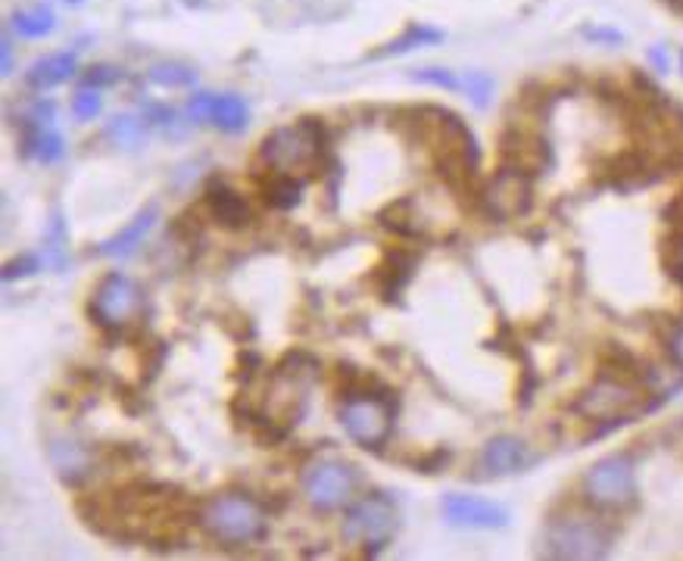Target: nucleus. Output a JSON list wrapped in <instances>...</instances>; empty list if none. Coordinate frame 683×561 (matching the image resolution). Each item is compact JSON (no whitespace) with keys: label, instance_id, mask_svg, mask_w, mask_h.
I'll return each instance as SVG.
<instances>
[{"label":"nucleus","instance_id":"nucleus-31","mask_svg":"<svg viewBox=\"0 0 683 561\" xmlns=\"http://www.w3.org/2000/svg\"><path fill=\"white\" fill-rule=\"evenodd\" d=\"M72 113L82 119V122H91L103 113V97L95 88H78V94L72 97Z\"/></svg>","mask_w":683,"mask_h":561},{"label":"nucleus","instance_id":"nucleus-23","mask_svg":"<svg viewBox=\"0 0 683 561\" xmlns=\"http://www.w3.org/2000/svg\"><path fill=\"white\" fill-rule=\"evenodd\" d=\"M262 197L275 210H294L303 200V182L294 172H272V178L262 185Z\"/></svg>","mask_w":683,"mask_h":561},{"label":"nucleus","instance_id":"nucleus-38","mask_svg":"<svg viewBox=\"0 0 683 561\" xmlns=\"http://www.w3.org/2000/svg\"><path fill=\"white\" fill-rule=\"evenodd\" d=\"M649 60H656L659 72L668 70V60H665V50H661V47H653V50H649Z\"/></svg>","mask_w":683,"mask_h":561},{"label":"nucleus","instance_id":"nucleus-35","mask_svg":"<svg viewBox=\"0 0 683 561\" xmlns=\"http://www.w3.org/2000/svg\"><path fill=\"white\" fill-rule=\"evenodd\" d=\"M13 63H16V57H13V41L3 38V45H0V72H3V75H13Z\"/></svg>","mask_w":683,"mask_h":561},{"label":"nucleus","instance_id":"nucleus-19","mask_svg":"<svg viewBox=\"0 0 683 561\" xmlns=\"http://www.w3.org/2000/svg\"><path fill=\"white\" fill-rule=\"evenodd\" d=\"M75 72H78V57L72 50H60V53L41 57L25 75V85L32 91H53V88L66 85Z\"/></svg>","mask_w":683,"mask_h":561},{"label":"nucleus","instance_id":"nucleus-15","mask_svg":"<svg viewBox=\"0 0 683 561\" xmlns=\"http://www.w3.org/2000/svg\"><path fill=\"white\" fill-rule=\"evenodd\" d=\"M481 197H484V210L490 212L494 219H499V222L516 219L531 207V178L512 172V169H499V175L487 185Z\"/></svg>","mask_w":683,"mask_h":561},{"label":"nucleus","instance_id":"nucleus-27","mask_svg":"<svg viewBox=\"0 0 683 561\" xmlns=\"http://www.w3.org/2000/svg\"><path fill=\"white\" fill-rule=\"evenodd\" d=\"M412 200H397V203H390L387 210H381V222H384V228H390V232L402 234V237H419V228L412 225Z\"/></svg>","mask_w":683,"mask_h":561},{"label":"nucleus","instance_id":"nucleus-12","mask_svg":"<svg viewBox=\"0 0 683 561\" xmlns=\"http://www.w3.org/2000/svg\"><path fill=\"white\" fill-rule=\"evenodd\" d=\"M185 116L194 125H210V128L225 132V135H240L250 125V107L237 94L200 91L188 100Z\"/></svg>","mask_w":683,"mask_h":561},{"label":"nucleus","instance_id":"nucleus-5","mask_svg":"<svg viewBox=\"0 0 683 561\" xmlns=\"http://www.w3.org/2000/svg\"><path fill=\"white\" fill-rule=\"evenodd\" d=\"M328 144V132L319 119H297L294 125H284L269 132L260 144V163L269 172H294L312 165Z\"/></svg>","mask_w":683,"mask_h":561},{"label":"nucleus","instance_id":"nucleus-1","mask_svg":"<svg viewBox=\"0 0 683 561\" xmlns=\"http://www.w3.org/2000/svg\"><path fill=\"white\" fill-rule=\"evenodd\" d=\"M82 512L100 534L113 539H141L150 549L185 543L190 521H200L188 493L172 484H132L110 493L107 499L85 502Z\"/></svg>","mask_w":683,"mask_h":561},{"label":"nucleus","instance_id":"nucleus-28","mask_svg":"<svg viewBox=\"0 0 683 561\" xmlns=\"http://www.w3.org/2000/svg\"><path fill=\"white\" fill-rule=\"evenodd\" d=\"M494 78L487 72H462V94L472 100L474 107H490V97H494Z\"/></svg>","mask_w":683,"mask_h":561},{"label":"nucleus","instance_id":"nucleus-17","mask_svg":"<svg viewBox=\"0 0 683 561\" xmlns=\"http://www.w3.org/2000/svg\"><path fill=\"white\" fill-rule=\"evenodd\" d=\"M207 212H210L212 222H219L222 228H232V232H240L253 222V210L250 203L237 194L235 187L222 185V182H210L207 185Z\"/></svg>","mask_w":683,"mask_h":561},{"label":"nucleus","instance_id":"nucleus-39","mask_svg":"<svg viewBox=\"0 0 683 561\" xmlns=\"http://www.w3.org/2000/svg\"><path fill=\"white\" fill-rule=\"evenodd\" d=\"M671 3H674V7H683V0H671Z\"/></svg>","mask_w":683,"mask_h":561},{"label":"nucleus","instance_id":"nucleus-40","mask_svg":"<svg viewBox=\"0 0 683 561\" xmlns=\"http://www.w3.org/2000/svg\"><path fill=\"white\" fill-rule=\"evenodd\" d=\"M66 3H82V0H66Z\"/></svg>","mask_w":683,"mask_h":561},{"label":"nucleus","instance_id":"nucleus-16","mask_svg":"<svg viewBox=\"0 0 683 561\" xmlns=\"http://www.w3.org/2000/svg\"><path fill=\"white\" fill-rule=\"evenodd\" d=\"M481 474L484 477H509V474H519L531 465V452L527 444L521 437L512 434H499L494 440H487V446L481 449Z\"/></svg>","mask_w":683,"mask_h":561},{"label":"nucleus","instance_id":"nucleus-29","mask_svg":"<svg viewBox=\"0 0 683 561\" xmlns=\"http://www.w3.org/2000/svg\"><path fill=\"white\" fill-rule=\"evenodd\" d=\"M147 78L157 82V85H165V88H185V85H194L197 72L190 66H182V63H160V66L147 72Z\"/></svg>","mask_w":683,"mask_h":561},{"label":"nucleus","instance_id":"nucleus-13","mask_svg":"<svg viewBox=\"0 0 683 561\" xmlns=\"http://www.w3.org/2000/svg\"><path fill=\"white\" fill-rule=\"evenodd\" d=\"M440 512L452 527L462 531H499L509 524V512L484 496H469V493H449L440 502Z\"/></svg>","mask_w":683,"mask_h":561},{"label":"nucleus","instance_id":"nucleus-4","mask_svg":"<svg viewBox=\"0 0 683 561\" xmlns=\"http://www.w3.org/2000/svg\"><path fill=\"white\" fill-rule=\"evenodd\" d=\"M614 531L589 514H566L549 521L543 534V556L559 561H599L612 552Z\"/></svg>","mask_w":683,"mask_h":561},{"label":"nucleus","instance_id":"nucleus-9","mask_svg":"<svg viewBox=\"0 0 683 561\" xmlns=\"http://www.w3.org/2000/svg\"><path fill=\"white\" fill-rule=\"evenodd\" d=\"M581 496L596 512H624L634 506L636 477L628 456H606L584 474Z\"/></svg>","mask_w":683,"mask_h":561},{"label":"nucleus","instance_id":"nucleus-30","mask_svg":"<svg viewBox=\"0 0 683 561\" xmlns=\"http://www.w3.org/2000/svg\"><path fill=\"white\" fill-rule=\"evenodd\" d=\"M415 82L422 85H434V88H444V91L462 94V75L452 70H440V66H427V70H415L412 72Z\"/></svg>","mask_w":683,"mask_h":561},{"label":"nucleus","instance_id":"nucleus-41","mask_svg":"<svg viewBox=\"0 0 683 561\" xmlns=\"http://www.w3.org/2000/svg\"><path fill=\"white\" fill-rule=\"evenodd\" d=\"M681 72H683V50H681Z\"/></svg>","mask_w":683,"mask_h":561},{"label":"nucleus","instance_id":"nucleus-37","mask_svg":"<svg viewBox=\"0 0 683 561\" xmlns=\"http://www.w3.org/2000/svg\"><path fill=\"white\" fill-rule=\"evenodd\" d=\"M587 38H596V41H612V45H621V35L612 32V28H587Z\"/></svg>","mask_w":683,"mask_h":561},{"label":"nucleus","instance_id":"nucleus-14","mask_svg":"<svg viewBox=\"0 0 683 561\" xmlns=\"http://www.w3.org/2000/svg\"><path fill=\"white\" fill-rule=\"evenodd\" d=\"M552 163V150L549 144L534 135V132H521V128H512L506 132L502 140H499V165L502 169H512L519 175H543Z\"/></svg>","mask_w":683,"mask_h":561},{"label":"nucleus","instance_id":"nucleus-25","mask_svg":"<svg viewBox=\"0 0 683 561\" xmlns=\"http://www.w3.org/2000/svg\"><path fill=\"white\" fill-rule=\"evenodd\" d=\"M50 456H53V462L60 467L63 481H82V477H88L91 467H95L91 449H85L82 444H57L50 449Z\"/></svg>","mask_w":683,"mask_h":561},{"label":"nucleus","instance_id":"nucleus-10","mask_svg":"<svg viewBox=\"0 0 683 561\" xmlns=\"http://www.w3.org/2000/svg\"><path fill=\"white\" fill-rule=\"evenodd\" d=\"M359 467L344 462V459H319L307 467L303 474V493L307 502L315 512H337L347 509L353 502L356 490H359Z\"/></svg>","mask_w":683,"mask_h":561},{"label":"nucleus","instance_id":"nucleus-26","mask_svg":"<svg viewBox=\"0 0 683 561\" xmlns=\"http://www.w3.org/2000/svg\"><path fill=\"white\" fill-rule=\"evenodd\" d=\"M107 138L113 140L116 147L128 150V147H141L147 138V122L138 116H116L107 128Z\"/></svg>","mask_w":683,"mask_h":561},{"label":"nucleus","instance_id":"nucleus-24","mask_svg":"<svg viewBox=\"0 0 683 561\" xmlns=\"http://www.w3.org/2000/svg\"><path fill=\"white\" fill-rule=\"evenodd\" d=\"M440 41H444V32H437V28H431V25H409L397 41H390V45H384L381 50H375L372 60L400 57V53H412V50H419V47L440 45Z\"/></svg>","mask_w":683,"mask_h":561},{"label":"nucleus","instance_id":"nucleus-11","mask_svg":"<svg viewBox=\"0 0 683 561\" xmlns=\"http://www.w3.org/2000/svg\"><path fill=\"white\" fill-rule=\"evenodd\" d=\"M144 312V290L141 284L122 272H113L97 284L95 300H91V315L97 325L103 327H125L132 325Z\"/></svg>","mask_w":683,"mask_h":561},{"label":"nucleus","instance_id":"nucleus-36","mask_svg":"<svg viewBox=\"0 0 683 561\" xmlns=\"http://www.w3.org/2000/svg\"><path fill=\"white\" fill-rule=\"evenodd\" d=\"M671 269H674L671 275L681 278L683 284V228H678V237H674V262H671Z\"/></svg>","mask_w":683,"mask_h":561},{"label":"nucleus","instance_id":"nucleus-2","mask_svg":"<svg viewBox=\"0 0 683 561\" xmlns=\"http://www.w3.org/2000/svg\"><path fill=\"white\" fill-rule=\"evenodd\" d=\"M402 132L424 144V150L431 153V163L449 187L472 190L481 150L462 119L440 107H415L402 113Z\"/></svg>","mask_w":683,"mask_h":561},{"label":"nucleus","instance_id":"nucleus-20","mask_svg":"<svg viewBox=\"0 0 683 561\" xmlns=\"http://www.w3.org/2000/svg\"><path fill=\"white\" fill-rule=\"evenodd\" d=\"M157 219H160V210L157 207H144L122 232H116L110 240H103L100 244V257H110V259H122L128 257V253H135L138 247H141V240L147 234L153 232V225H157Z\"/></svg>","mask_w":683,"mask_h":561},{"label":"nucleus","instance_id":"nucleus-6","mask_svg":"<svg viewBox=\"0 0 683 561\" xmlns=\"http://www.w3.org/2000/svg\"><path fill=\"white\" fill-rule=\"evenodd\" d=\"M394 419H397V402L390 397H377V390H353L337 406V421L347 431V437L369 452L387 446L394 434Z\"/></svg>","mask_w":683,"mask_h":561},{"label":"nucleus","instance_id":"nucleus-18","mask_svg":"<svg viewBox=\"0 0 683 561\" xmlns=\"http://www.w3.org/2000/svg\"><path fill=\"white\" fill-rule=\"evenodd\" d=\"M66 153L63 135L50 122H23V157L35 163H60Z\"/></svg>","mask_w":683,"mask_h":561},{"label":"nucleus","instance_id":"nucleus-22","mask_svg":"<svg viewBox=\"0 0 683 561\" xmlns=\"http://www.w3.org/2000/svg\"><path fill=\"white\" fill-rule=\"evenodd\" d=\"M412 269H415V257H409L402 250H394L384 257V262L377 265V287H381L384 300H397V294L412 275Z\"/></svg>","mask_w":683,"mask_h":561},{"label":"nucleus","instance_id":"nucleus-8","mask_svg":"<svg viewBox=\"0 0 683 561\" xmlns=\"http://www.w3.org/2000/svg\"><path fill=\"white\" fill-rule=\"evenodd\" d=\"M400 527V509L390 496L384 493H369L362 499H356L347 506L344 524H340V537L347 546L365 549V552H381L390 539L397 537Z\"/></svg>","mask_w":683,"mask_h":561},{"label":"nucleus","instance_id":"nucleus-34","mask_svg":"<svg viewBox=\"0 0 683 561\" xmlns=\"http://www.w3.org/2000/svg\"><path fill=\"white\" fill-rule=\"evenodd\" d=\"M668 352H671V362L683 372V319L674 322L671 327V337H668Z\"/></svg>","mask_w":683,"mask_h":561},{"label":"nucleus","instance_id":"nucleus-32","mask_svg":"<svg viewBox=\"0 0 683 561\" xmlns=\"http://www.w3.org/2000/svg\"><path fill=\"white\" fill-rule=\"evenodd\" d=\"M119 82V72L113 66H103V63H97L91 70L82 72V78H78V85L82 88H95V91H103V88H113Z\"/></svg>","mask_w":683,"mask_h":561},{"label":"nucleus","instance_id":"nucleus-33","mask_svg":"<svg viewBox=\"0 0 683 561\" xmlns=\"http://www.w3.org/2000/svg\"><path fill=\"white\" fill-rule=\"evenodd\" d=\"M38 257H32V253H23V257H16V259H10L7 265H3V272H0V280L3 284H13V280H20V278H28V275H35L38 272Z\"/></svg>","mask_w":683,"mask_h":561},{"label":"nucleus","instance_id":"nucleus-7","mask_svg":"<svg viewBox=\"0 0 683 561\" xmlns=\"http://www.w3.org/2000/svg\"><path fill=\"white\" fill-rule=\"evenodd\" d=\"M643 381L631 377L624 372H606L599 374L587 390L574 402V412L587 421H609V424H621V421L634 419L643 409Z\"/></svg>","mask_w":683,"mask_h":561},{"label":"nucleus","instance_id":"nucleus-21","mask_svg":"<svg viewBox=\"0 0 683 561\" xmlns=\"http://www.w3.org/2000/svg\"><path fill=\"white\" fill-rule=\"evenodd\" d=\"M10 28H13L20 38H28V41L48 38L50 32L57 28V13H53L50 3H41V0L23 3V7H16V10L10 13Z\"/></svg>","mask_w":683,"mask_h":561},{"label":"nucleus","instance_id":"nucleus-3","mask_svg":"<svg viewBox=\"0 0 683 561\" xmlns=\"http://www.w3.org/2000/svg\"><path fill=\"white\" fill-rule=\"evenodd\" d=\"M200 527L215 543H222L228 549H240V546H253L265 537V514L250 496L219 493L200 509Z\"/></svg>","mask_w":683,"mask_h":561}]
</instances>
